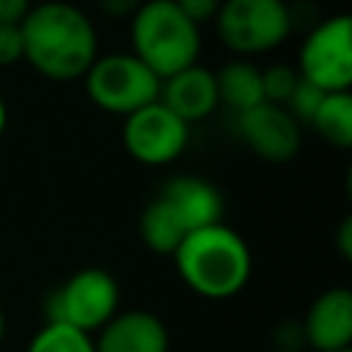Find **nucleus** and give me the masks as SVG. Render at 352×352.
Listing matches in <instances>:
<instances>
[{
    "instance_id": "a878e982",
    "label": "nucleus",
    "mask_w": 352,
    "mask_h": 352,
    "mask_svg": "<svg viewBox=\"0 0 352 352\" xmlns=\"http://www.w3.org/2000/svg\"><path fill=\"white\" fill-rule=\"evenodd\" d=\"M6 121H8V110H6V102H3V96H0V135H3V129H6Z\"/></svg>"
},
{
    "instance_id": "4be33fe9",
    "label": "nucleus",
    "mask_w": 352,
    "mask_h": 352,
    "mask_svg": "<svg viewBox=\"0 0 352 352\" xmlns=\"http://www.w3.org/2000/svg\"><path fill=\"white\" fill-rule=\"evenodd\" d=\"M275 344H278V352H294V349H300L305 344L300 322H283L275 330Z\"/></svg>"
},
{
    "instance_id": "393cba45",
    "label": "nucleus",
    "mask_w": 352,
    "mask_h": 352,
    "mask_svg": "<svg viewBox=\"0 0 352 352\" xmlns=\"http://www.w3.org/2000/svg\"><path fill=\"white\" fill-rule=\"evenodd\" d=\"M338 245H341V256L349 258L352 256V220L344 217L341 228H338Z\"/></svg>"
},
{
    "instance_id": "412c9836",
    "label": "nucleus",
    "mask_w": 352,
    "mask_h": 352,
    "mask_svg": "<svg viewBox=\"0 0 352 352\" xmlns=\"http://www.w3.org/2000/svg\"><path fill=\"white\" fill-rule=\"evenodd\" d=\"M173 3H176L195 25L214 19V14H217V8H220V0H173Z\"/></svg>"
},
{
    "instance_id": "f257e3e1",
    "label": "nucleus",
    "mask_w": 352,
    "mask_h": 352,
    "mask_svg": "<svg viewBox=\"0 0 352 352\" xmlns=\"http://www.w3.org/2000/svg\"><path fill=\"white\" fill-rule=\"evenodd\" d=\"M22 60L52 82H72L85 77L99 55L94 22L82 8L66 0H47L30 6L19 22Z\"/></svg>"
},
{
    "instance_id": "39448f33",
    "label": "nucleus",
    "mask_w": 352,
    "mask_h": 352,
    "mask_svg": "<svg viewBox=\"0 0 352 352\" xmlns=\"http://www.w3.org/2000/svg\"><path fill=\"white\" fill-rule=\"evenodd\" d=\"M88 99L113 116H129L160 99V77L132 52L96 55L85 72Z\"/></svg>"
},
{
    "instance_id": "a211bd4d",
    "label": "nucleus",
    "mask_w": 352,
    "mask_h": 352,
    "mask_svg": "<svg viewBox=\"0 0 352 352\" xmlns=\"http://www.w3.org/2000/svg\"><path fill=\"white\" fill-rule=\"evenodd\" d=\"M297 82H300V72L294 66H286V63L267 66L261 72V94H264V102L283 107L289 102V96L294 94Z\"/></svg>"
},
{
    "instance_id": "9d476101",
    "label": "nucleus",
    "mask_w": 352,
    "mask_h": 352,
    "mask_svg": "<svg viewBox=\"0 0 352 352\" xmlns=\"http://www.w3.org/2000/svg\"><path fill=\"white\" fill-rule=\"evenodd\" d=\"M302 338L316 352H341L352 344V292L346 286H330L308 305L302 322Z\"/></svg>"
},
{
    "instance_id": "f8f14e48",
    "label": "nucleus",
    "mask_w": 352,
    "mask_h": 352,
    "mask_svg": "<svg viewBox=\"0 0 352 352\" xmlns=\"http://www.w3.org/2000/svg\"><path fill=\"white\" fill-rule=\"evenodd\" d=\"M157 198L165 201V206L173 212V217L179 220V226L190 234V231H198L204 226H212V223H220L223 217V195L220 190L201 179V176H192V173H182V176H170Z\"/></svg>"
},
{
    "instance_id": "f3484780",
    "label": "nucleus",
    "mask_w": 352,
    "mask_h": 352,
    "mask_svg": "<svg viewBox=\"0 0 352 352\" xmlns=\"http://www.w3.org/2000/svg\"><path fill=\"white\" fill-rule=\"evenodd\" d=\"M28 352H96L94 338L69 324L44 322L28 344Z\"/></svg>"
},
{
    "instance_id": "20e7f679",
    "label": "nucleus",
    "mask_w": 352,
    "mask_h": 352,
    "mask_svg": "<svg viewBox=\"0 0 352 352\" xmlns=\"http://www.w3.org/2000/svg\"><path fill=\"white\" fill-rule=\"evenodd\" d=\"M294 11L286 0H220L214 14L217 38L236 55L270 52L286 41Z\"/></svg>"
},
{
    "instance_id": "b1692460",
    "label": "nucleus",
    "mask_w": 352,
    "mask_h": 352,
    "mask_svg": "<svg viewBox=\"0 0 352 352\" xmlns=\"http://www.w3.org/2000/svg\"><path fill=\"white\" fill-rule=\"evenodd\" d=\"M30 11V0H0V22H22Z\"/></svg>"
},
{
    "instance_id": "9b49d317",
    "label": "nucleus",
    "mask_w": 352,
    "mask_h": 352,
    "mask_svg": "<svg viewBox=\"0 0 352 352\" xmlns=\"http://www.w3.org/2000/svg\"><path fill=\"white\" fill-rule=\"evenodd\" d=\"M96 352H168L170 336L165 322L143 308L116 311L94 338Z\"/></svg>"
},
{
    "instance_id": "0eeeda50",
    "label": "nucleus",
    "mask_w": 352,
    "mask_h": 352,
    "mask_svg": "<svg viewBox=\"0 0 352 352\" xmlns=\"http://www.w3.org/2000/svg\"><path fill=\"white\" fill-rule=\"evenodd\" d=\"M297 72L324 94L352 88V19L346 14L322 19L305 33Z\"/></svg>"
},
{
    "instance_id": "6e6552de",
    "label": "nucleus",
    "mask_w": 352,
    "mask_h": 352,
    "mask_svg": "<svg viewBox=\"0 0 352 352\" xmlns=\"http://www.w3.org/2000/svg\"><path fill=\"white\" fill-rule=\"evenodd\" d=\"M190 124L170 113L160 99L129 113L121 126V143L140 165H168L184 154Z\"/></svg>"
},
{
    "instance_id": "5701e85b",
    "label": "nucleus",
    "mask_w": 352,
    "mask_h": 352,
    "mask_svg": "<svg viewBox=\"0 0 352 352\" xmlns=\"http://www.w3.org/2000/svg\"><path fill=\"white\" fill-rule=\"evenodd\" d=\"M96 6L102 14H107L113 19H129L143 6V0H96Z\"/></svg>"
},
{
    "instance_id": "c85d7f7f",
    "label": "nucleus",
    "mask_w": 352,
    "mask_h": 352,
    "mask_svg": "<svg viewBox=\"0 0 352 352\" xmlns=\"http://www.w3.org/2000/svg\"><path fill=\"white\" fill-rule=\"evenodd\" d=\"M294 352H302V349H294Z\"/></svg>"
},
{
    "instance_id": "4468645a",
    "label": "nucleus",
    "mask_w": 352,
    "mask_h": 352,
    "mask_svg": "<svg viewBox=\"0 0 352 352\" xmlns=\"http://www.w3.org/2000/svg\"><path fill=\"white\" fill-rule=\"evenodd\" d=\"M214 82H217V99H220V104H226L236 116L264 102V94H261V69L253 66L250 60L236 58V60L223 63L220 72H214Z\"/></svg>"
},
{
    "instance_id": "aec40b11",
    "label": "nucleus",
    "mask_w": 352,
    "mask_h": 352,
    "mask_svg": "<svg viewBox=\"0 0 352 352\" xmlns=\"http://www.w3.org/2000/svg\"><path fill=\"white\" fill-rule=\"evenodd\" d=\"M22 60V30L19 22H0V66Z\"/></svg>"
},
{
    "instance_id": "bb28decb",
    "label": "nucleus",
    "mask_w": 352,
    "mask_h": 352,
    "mask_svg": "<svg viewBox=\"0 0 352 352\" xmlns=\"http://www.w3.org/2000/svg\"><path fill=\"white\" fill-rule=\"evenodd\" d=\"M3 338H6V311L0 305V344H3Z\"/></svg>"
},
{
    "instance_id": "dca6fc26",
    "label": "nucleus",
    "mask_w": 352,
    "mask_h": 352,
    "mask_svg": "<svg viewBox=\"0 0 352 352\" xmlns=\"http://www.w3.org/2000/svg\"><path fill=\"white\" fill-rule=\"evenodd\" d=\"M140 239L151 253L160 256H173V250L182 245V239L187 236V231L179 226V220L173 217V212L165 206L162 198H151L143 212H140Z\"/></svg>"
},
{
    "instance_id": "ddd939ff",
    "label": "nucleus",
    "mask_w": 352,
    "mask_h": 352,
    "mask_svg": "<svg viewBox=\"0 0 352 352\" xmlns=\"http://www.w3.org/2000/svg\"><path fill=\"white\" fill-rule=\"evenodd\" d=\"M160 102L170 113H176L184 124L209 118L220 104L214 72L201 63H192V66L160 80Z\"/></svg>"
},
{
    "instance_id": "423d86ee",
    "label": "nucleus",
    "mask_w": 352,
    "mask_h": 352,
    "mask_svg": "<svg viewBox=\"0 0 352 352\" xmlns=\"http://www.w3.org/2000/svg\"><path fill=\"white\" fill-rule=\"evenodd\" d=\"M118 283L102 267H82L44 297V316L82 333L99 330L118 311Z\"/></svg>"
},
{
    "instance_id": "2eb2a0df",
    "label": "nucleus",
    "mask_w": 352,
    "mask_h": 352,
    "mask_svg": "<svg viewBox=\"0 0 352 352\" xmlns=\"http://www.w3.org/2000/svg\"><path fill=\"white\" fill-rule=\"evenodd\" d=\"M308 124L327 146L346 151L352 146V94L349 91L324 94Z\"/></svg>"
},
{
    "instance_id": "6ab92c4d",
    "label": "nucleus",
    "mask_w": 352,
    "mask_h": 352,
    "mask_svg": "<svg viewBox=\"0 0 352 352\" xmlns=\"http://www.w3.org/2000/svg\"><path fill=\"white\" fill-rule=\"evenodd\" d=\"M322 99H324V91H322V88H316V85H311L308 80H302V77H300V82H297V88H294V94L289 96V102H286L283 107H286L297 121H311Z\"/></svg>"
},
{
    "instance_id": "f03ea898",
    "label": "nucleus",
    "mask_w": 352,
    "mask_h": 352,
    "mask_svg": "<svg viewBox=\"0 0 352 352\" xmlns=\"http://www.w3.org/2000/svg\"><path fill=\"white\" fill-rule=\"evenodd\" d=\"M179 278L206 300H228L239 294L253 272L248 242L226 223L190 231L173 250Z\"/></svg>"
},
{
    "instance_id": "cd10ccee",
    "label": "nucleus",
    "mask_w": 352,
    "mask_h": 352,
    "mask_svg": "<svg viewBox=\"0 0 352 352\" xmlns=\"http://www.w3.org/2000/svg\"><path fill=\"white\" fill-rule=\"evenodd\" d=\"M341 352H352V349H341Z\"/></svg>"
},
{
    "instance_id": "1a4fd4ad",
    "label": "nucleus",
    "mask_w": 352,
    "mask_h": 352,
    "mask_svg": "<svg viewBox=\"0 0 352 352\" xmlns=\"http://www.w3.org/2000/svg\"><path fill=\"white\" fill-rule=\"evenodd\" d=\"M236 129L245 146L267 162H289L302 143L300 121L280 104L261 102L236 116Z\"/></svg>"
},
{
    "instance_id": "7ed1b4c3",
    "label": "nucleus",
    "mask_w": 352,
    "mask_h": 352,
    "mask_svg": "<svg viewBox=\"0 0 352 352\" xmlns=\"http://www.w3.org/2000/svg\"><path fill=\"white\" fill-rule=\"evenodd\" d=\"M129 22L132 55L140 58L160 80L198 63L201 30L173 0H143Z\"/></svg>"
}]
</instances>
